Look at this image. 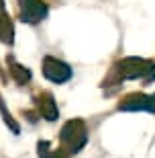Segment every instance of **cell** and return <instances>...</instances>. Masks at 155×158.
Here are the masks:
<instances>
[{
  "label": "cell",
  "mask_w": 155,
  "mask_h": 158,
  "mask_svg": "<svg viewBox=\"0 0 155 158\" xmlns=\"http://www.w3.org/2000/svg\"><path fill=\"white\" fill-rule=\"evenodd\" d=\"M118 66H121L118 70H121L122 78H143L147 74H153L155 70L153 62L143 60V58H126Z\"/></svg>",
  "instance_id": "6da1fadb"
},
{
  "label": "cell",
  "mask_w": 155,
  "mask_h": 158,
  "mask_svg": "<svg viewBox=\"0 0 155 158\" xmlns=\"http://www.w3.org/2000/svg\"><path fill=\"white\" fill-rule=\"evenodd\" d=\"M43 74H45V78H49L51 82L61 84V82H68L74 72H72V68H69L68 64H63V62H59V60L47 56L45 62H43Z\"/></svg>",
  "instance_id": "7a4b0ae2"
},
{
  "label": "cell",
  "mask_w": 155,
  "mask_h": 158,
  "mask_svg": "<svg viewBox=\"0 0 155 158\" xmlns=\"http://www.w3.org/2000/svg\"><path fill=\"white\" fill-rule=\"evenodd\" d=\"M21 15L27 23H39L47 17V4L41 0H21Z\"/></svg>",
  "instance_id": "3957f363"
},
{
  "label": "cell",
  "mask_w": 155,
  "mask_h": 158,
  "mask_svg": "<svg viewBox=\"0 0 155 158\" xmlns=\"http://www.w3.org/2000/svg\"><path fill=\"white\" fill-rule=\"evenodd\" d=\"M121 111H151V97L141 93L129 94L121 105H118Z\"/></svg>",
  "instance_id": "277c9868"
},
{
  "label": "cell",
  "mask_w": 155,
  "mask_h": 158,
  "mask_svg": "<svg viewBox=\"0 0 155 158\" xmlns=\"http://www.w3.org/2000/svg\"><path fill=\"white\" fill-rule=\"evenodd\" d=\"M39 109H41V113H43V117L49 119V121H53V119L57 117V107H55L53 97L49 93H45L43 99H39Z\"/></svg>",
  "instance_id": "5b68a950"
},
{
  "label": "cell",
  "mask_w": 155,
  "mask_h": 158,
  "mask_svg": "<svg viewBox=\"0 0 155 158\" xmlns=\"http://www.w3.org/2000/svg\"><path fill=\"white\" fill-rule=\"evenodd\" d=\"M10 72L14 74V78H17L18 82H25V80H29V78H31V72L25 70L23 66H17V64H14V66L10 68Z\"/></svg>",
  "instance_id": "8992f818"
},
{
  "label": "cell",
  "mask_w": 155,
  "mask_h": 158,
  "mask_svg": "<svg viewBox=\"0 0 155 158\" xmlns=\"http://www.w3.org/2000/svg\"><path fill=\"white\" fill-rule=\"evenodd\" d=\"M0 113H2V117H4V121H6V125H10V129L14 131V134H18L21 129H18V125L14 121H12V117H10V113H6V109H4V105L0 103Z\"/></svg>",
  "instance_id": "52a82bcc"
},
{
  "label": "cell",
  "mask_w": 155,
  "mask_h": 158,
  "mask_svg": "<svg viewBox=\"0 0 155 158\" xmlns=\"http://www.w3.org/2000/svg\"><path fill=\"white\" fill-rule=\"evenodd\" d=\"M151 113H155V94H151Z\"/></svg>",
  "instance_id": "ba28073f"
}]
</instances>
